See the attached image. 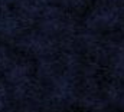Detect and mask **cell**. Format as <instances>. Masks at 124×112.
Masks as SVG:
<instances>
[]
</instances>
